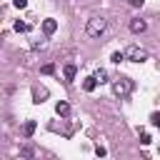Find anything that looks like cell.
<instances>
[{
    "mask_svg": "<svg viewBox=\"0 0 160 160\" xmlns=\"http://www.w3.org/2000/svg\"><path fill=\"white\" fill-rule=\"evenodd\" d=\"M105 28H108V20L105 18H90L88 20V25H85V32H88V38H100L102 32H105Z\"/></svg>",
    "mask_w": 160,
    "mask_h": 160,
    "instance_id": "1",
    "label": "cell"
},
{
    "mask_svg": "<svg viewBox=\"0 0 160 160\" xmlns=\"http://www.w3.org/2000/svg\"><path fill=\"white\" fill-rule=\"evenodd\" d=\"M35 155H38V152H35L32 145H22V148H20V158H22V160H32Z\"/></svg>",
    "mask_w": 160,
    "mask_h": 160,
    "instance_id": "7",
    "label": "cell"
},
{
    "mask_svg": "<svg viewBox=\"0 0 160 160\" xmlns=\"http://www.w3.org/2000/svg\"><path fill=\"white\" fill-rule=\"evenodd\" d=\"M35 128H38V122H35V120H28V122L22 125V135H25V138H32Z\"/></svg>",
    "mask_w": 160,
    "mask_h": 160,
    "instance_id": "11",
    "label": "cell"
},
{
    "mask_svg": "<svg viewBox=\"0 0 160 160\" xmlns=\"http://www.w3.org/2000/svg\"><path fill=\"white\" fill-rule=\"evenodd\" d=\"M132 80L130 78H115L112 80V95H118V98H128L130 92H132Z\"/></svg>",
    "mask_w": 160,
    "mask_h": 160,
    "instance_id": "2",
    "label": "cell"
},
{
    "mask_svg": "<svg viewBox=\"0 0 160 160\" xmlns=\"http://www.w3.org/2000/svg\"><path fill=\"white\" fill-rule=\"evenodd\" d=\"M95 78H98V82H100V85H102V82H108V70L98 68V70H95Z\"/></svg>",
    "mask_w": 160,
    "mask_h": 160,
    "instance_id": "12",
    "label": "cell"
},
{
    "mask_svg": "<svg viewBox=\"0 0 160 160\" xmlns=\"http://www.w3.org/2000/svg\"><path fill=\"white\" fill-rule=\"evenodd\" d=\"M148 30V22L142 20V18H132L130 20V32H135V35H142Z\"/></svg>",
    "mask_w": 160,
    "mask_h": 160,
    "instance_id": "4",
    "label": "cell"
},
{
    "mask_svg": "<svg viewBox=\"0 0 160 160\" xmlns=\"http://www.w3.org/2000/svg\"><path fill=\"white\" fill-rule=\"evenodd\" d=\"M105 152H108V150H105V148H102V145H98V148H95V155H98V158H102V155H105Z\"/></svg>",
    "mask_w": 160,
    "mask_h": 160,
    "instance_id": "20",
    "label": "cell"
},
{
    "mask_svg": "<svg viewBox=\"0 0 160 160\" xmlns=\"http://www.w3.org/2000/svg\"><path fill=\"white\" fill-rule=\"evenodd\" d=\"M45 98H48V90H45V88H38V85H35V88H32V102H42Z\"/></svg>",
    "mask_w": 160,
    "mask_h": 160,
    "instance_id": "6",
    "label": "cell"
},
{
    "mask_svg": "<svg viewBox=\"0 0 160 160\" xmlns=\"http://www.w3.org/2000/svg\"><path fill=\"white\" fill-rule=\"evenodd\" d=\"M128 2H130V5H132V8H140V5H142V2H145V0H128Z\"/></svg>",
    "mask_w": 160,
    "mask_h": 160,
    "instance_id": "21",
    "label": "cell"
},
{
    "mask_svg": "<svg viewBox=\"0 0 160 160\" xmlns=\"http://www.w3.org/2000/svg\"><path fill=\"white\" fill-rule=\"evenodd\" d=\"M125 60H130V62H145V60H148V50L140 48V45H128Z\"/></svg>",
    "mask_w": 160,
    "mask_h": 160,
    "instance_id": "3",
    "label": "cell"
},
{
    "mask_svg": "<svg viewBox=\"0 0 160 160\" xmlns=\"http://www.w3.org/2000/svg\"><path fill=\"white\" fill-rule=\"evenodd\" d=\"M75 72H78V68H75L72 62H68V65L62 68V75H65V80H75Z\"/></svg>",
    "mask_w": 160,
    "mask_h": 160,
    "instance_id": "10",
    "label": "cell"
},
{
    "mask_svg": "<svg viewBox=\"0 0 160 160\" xmlns=\"http://www.w3.org/2000/svg\"><path fill=\"white\" fill-rule=\"evenodd\" d=\"M12 5H15V8H18V10H22V8H25V5H28V0H12Z\"/></svg>",
    "mask_w": 160,
    "mask_h": 160,
    "instance_id": "19",
    "label": "cell"
},
{
    "mask_svg": "<svg viewBox=\"0 0 160 160\" xmlns=\"http://www.w3.org/2000/svg\"><path fill=\"white\" fill-rule=\"evenodd\" d=\"M55 112H58L60 118H68V115H70V105H68L65 100H60V102L55 105Z\"/></svg>",
    "mask_w": 160,
    "mask_h": 160,
    "instance_id": "9",
    "label": "cell"
},
{
    "mask_svg": "<svg viewBox=\"0 0 160 160\" xmlns=\"http://www.w3.org/2000/svg\"><path fill=\"white\" fill-rule=\"evenodd\" d=\"M95 88H98V78H95V75L85 78V82H82V90H85V92H92Z\"/></svg>",
    "mask_w": 160,
    "mask_h": 160,
    "instance_id": "8",
    "label": "cell"
},
{
    "mask_svg": "<svg viewBox=\"0 0 160 160\" xmlns=\"http://www.w3.org/2000/svg\"><path fill=\"white\" fill-rule=\"evenodd\" d=\"M18 32H28V22H20V20H15V25H12Z\"/></svg>",
    "mask_w": 160,
    "mask_h": 160,
    "instance_id": "15",
    "label": "cell"
},
{
    "mask_svg": "<svg viewBox=\"0 0 160 160\" xmlns=\"http://www.w3.org/2000/svg\"><path fill=\"white\" fill-rule=\"evenodd\" d=\"M42 48H45V40H35L32 42V50H42Z\"/></svg>",
    "mask_w": 160,
    "mask_h": 160,
    "instance_id": "17",
    "label": "cell"
},
{
    "mask_svg": "<svg viewBox=\"0 0 160 160\" xmlns=\"http://www.w3.org/2000/svg\"><path fill=\"white\" fill-rule=\"evenodd\" d=\"M110 60H112V62H118V65H120V62H122V60H125V52H122V50H118V52H112V58H110Z\"/></svg>",
    "mask_w": 160,
    "mask_h": 160,
    "instance_id": "14",
    "label": "cell"
},
{
    "mask_svg": "<svg viewBox=\"0 0 160 160\" xmlns=\"http://www.w3.org/2000/svg\"><path fill=\"white\" fill-rule=\"evenodd\" d=\"M140 142H142V145H150L152 140H150V135H148V132H142V135H140Z\"/></svg>",
    "mask_w": 160,
    "mask_h": 160,
    "instance_id": "18",
    "label": "cell"
},
{
    "mask_svg": "<svg viewBox=\"0 0 160 160\" xmlns=\"http://www.w3.org/2000/svg\"><path fill=\"white\" fill-rule=\"evenodd\" d=\"M55 30H58V20H55V18H45V20H42V32H45V35H52Z\"/></svg>",
    "mask_w": 160,
    "mask_h": 160,
    "instance_id": "5",
    "label": "cell"
},
{
    "mask_svg": "<svg viewBox=\"0 0 160 160\" xmlns=\"http://www.w3.org/2000/svg\"><path fill=\"white\" fill-rule=\"evenodd\" d=\"M40 72H42V75H52V72H55V65H52V62H45V65L40 68Z\"/></svg>",
    "mask_w": 160,
    "mask_h": 160,
    "instance_id": "13",
    "label": "cell"
},
{
    "mask_svg": "<svg viewBox=\"0 0 160 160\" xmlns=\"http://www.w3.org/2000/svg\"><path fill=\"white\" fill-rule=\"evenodd\" d=\"M150 122H152L155 128H160V112H152V115H150Z\"/></svg>",
    "mask_w": 160,
    "mask_h": 160,
    "instance_id": "16",
    "label": "cell"
}]
</instances>
